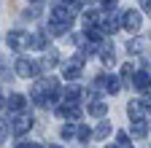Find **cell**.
Wrapping results in <instances>:
<instances>
[{"label": "cell", "instance_id": "6da1fadb", "mask_svg": "<svg viewBox=\"0 0 151 148\" xmlns=\"http://www.w3.org/2000/svg\"><path fill=\"white\" fill-rule=\"evenodd\" d=\"M122 24H124L129 32L140 30V24H143V22H140V14H138V11H124V14H122Z\"/></svg>", "mask_w": 151, "mask_h": 148}, {"label": "cell", "instance_id": "7a4b0ae2", "mask_svg": "<svg viewBox=\"0 0 151 148\" xmlns=\"http://www.w3.org/2000/svg\"><path fill=\"white\" fill-rule=\"evenodd\" d=\"M51 22H62V24H73V8L68 11L65 6L51 8Z\"/></svg>", "mask_w": 151, "mask_h": 148}, {"label": "cell", "instance_id": "3957f363", "mask_svg": "<svg viewBox=\"0 0 151 148\" xmlns=\"http://www.w3.org/2000/svg\"><path fill=\"white\" fill-rule=\"evenodd\" d=\"M8 46L19 51L22 46H30V38H27V35H22L19 30H14V32H8Z\"/></svg>", "mask_w": 151, "mask_h": 148}, {"label": "cell", "instance_id": "277c9868", "mask_svg": "<svg viewBox=\"0 0 151 148\" xmlns=\"http://www.w3.org/2000/svg\"><path fill=\"white\" fill-rule=\"evenodd\" d=\"M81 65H84V57H76L70 65H65V78L68 81H76V78H78V73H81Z\"/></svg>", "mask_w": 151, "mask_h": 148}, {"label": "cell", "instance_id": "5b68a950", "mask_svg": "<svg viewBox=\"0 0 151 148\" xmlns=\"http://www.w3.org/2000/svg\"><path fill=\"white\" fill-rule=\"evenodd\" d=\"M30 127H32V119H30V116H19V119L14 121V135H16V137H22Z\"/></svg>", "mask_w": 151, "mask_h": 148}, {"label": "cell", "instance_id": "8992f818", "mask_svg": "<svg viewBox=\"0 0 151 148\" xmlns=\"http://www.w3.org/2000/svg\"><path fill=\"white\" fill-rule=\"evenodd\" d=\"M132 84H135V89L138 92H146L148 86H151V76L146 70H140V73H135V78H132Z\"/></svg>", "mask_w": 151, "mask_h": 148}, {"label": "cell", "instance_id": "52a82bcc", "mask_svg": "<svg viewBox=\"0 0 151 148\" xmlns=\"http://www.w3.org/2000/svg\"><path fill=\"white\" fill-rule=\"evenodd\" d=\"M24 105H27V97H22V94H11V97L6 100V108L14 110V113H16V110H22Z\"/></svg>", "mask_w": 151, "mask_h": 148}, {"label": "cell", "instance_id": "ba28073f", "mask_svg": "<svg viewBox=\"0 0 151 148\" xmlns=\"http://www.w3.org/2000/svg\"><path fill=\"white\" fill-rule=\"evenodd\" d=\"M132 135H135V137H146V135H148V124H146V119L132 121Z\"/></svg>", "mask_w": 151, "mask_h": 148}, {"label": "cell", "instance_id": "9c48e42d", "mask_svg": "<svg viewBox=\"0 0 151 148\" xmlns=\"http://www.w3.org/2000/svg\"><path fill=\"white\" fill-rule=\"evenodd\" d=\"M127 110H129V119H132V121L143 119V116H140V113H143V102H129V105H127Z\"/></svg>", "mask_w": 151, "mask_h": 148}, {"label": "cell", "instance_id": "30bf717a", "mask_svg": "<svg viewBox=\"0 0 151 148\" xmlns=\"http://www.w3.org/2000/svg\"><path fill=\"white\" fill-rule=\"evenodd\" d=\"M103 32H105V30H100V27H86V38H89L92 43H100Z\"/></svg>", "mask_w": 151, "mask_h": 148}, {"label": "cell", "instance_id": "8fae6325", "mask_svg": "<svg viewBox=\"0 0 151 148\" xmlns=\"http://www.w3.org/2000/svg\"><path fill=\"white\" fill-rule=\"evenodd\" d=\"M105 110H108V108H105V102H92V105H89V113H92V116H97V119H103V116H105Z\"/></svg>", "mask_w": 151, "mask_h": 148}, {"label": "cell", "instance_id": "7c38bea8", "mask_svg": "<svg viewBox=\"0 0 151 148\" xmlns=\"http://www.w3.org/2000/svg\"><path fill=\"white\" fill-rule=\"evenodd\" d=\"M30 46H32V49H43V46H46V35H43V32L32 35V38H30Z\"/></svg>", "mask_w": 151, "mask_h": 148}, {"label": "cell", "instance_id": "4fadbf2b", "mask_svg": "<svg viewBox=\"0 0 151 148\" xmlns=\"http://www.w3.org/2000/svg\"><path fill=\"white\" fill-rule=\"evenodd\" d=\"M65 102H78V89H76V86L65 89Z\"/></svg>", "mask_w": 151, "mask_h": 148}, {"label": "cell", "instance_id": "5bb4252c", "mask_svg": "<svg viewBox=\"0 0 151 148\" xmlns=\"http://www.w3.org/2000/svg\"><path fill=\"white\" fill-rule=\"evenodd\" d=\"M108 132H111V124H108V121H103V124H100L97 129H94V137H97V140H103V137H105Z\"/></svg>", "mask_w": 151, "mask_h": 148}, {"label": "cell", "instance_id": "9a60e30c", "mask_svg": "<svg viewBox=\"0 0 151 148\" xmlns=\"http://www.w3.org/2000/svg\"><path fill=\"white\" fill-rule=\"evenodd\" d=\"M41 65H43V67H54V65H57V51H46V57H43Z\"/></svg>", "mask_w": 151, "mask_h": 148}, {"label": "cell", "instance_id": "2e32d148", "mask_svg": "<svg viewBox=\"0 0 151 148\" xmlns=\"http://www.w3.org/2000/svg\"><path fill=\"white\" fill-rule=\"evenodd\" d=\"M105 89L111 92V94H116V92L122 89V84H119V78H108V81H105Z\"/></svg>", "mask_w": 151, "mask_h": 148}, {"label": "cell", "instance_id": "e0dca14e", "mask_svg": "<svg viewBox=\"0 0 151 148\" xmlns=\"http://www.w3.org/2000/svg\"><path fill=\"white\" fill-rule=\"evenodd\" d=\"M116 27H119V19H113V16H108V19L103 22V30H105V32H113Z\"/></svg>", "mask_w": 151, "mask_h": 148}, {"label": "cell", "instance_id": "ac0fdd59", "mask_svg": "<svg viewBox=\"0 0 151 148\" xmlns=\"http://www.w3.org/2000/svg\"><path fill=\"white\" fill-rule=\"evenodd\" d=\"M89 137H92V129H89V127H78V140H81V143H86Z\"/></svg>", "mask_w": 151, "mask_h": 148}, {"label": "cell", "instance_id": "d6986e66", "mask_svg": "<svg viewBox=\"0 0 151 148\" xmlns=\"http://www.w3.org/2000/svg\"><path fill=\"white\" fill-rule=\"evenodd\" d=\"M103 62H105V65H111V62H116V54H113L111 49H103Z\"/></svg>", "mask_w": 151, "mask_h": 148}, {"label": "cell", "instance_id": "ffe728a7", "mask_svg": "<svg viewBox=\"0 0 151 148\" xmlns=\"http://www.w3.org/2000/svg\"><path fill=\"white\" fill-rule=\"evenodd\" d=\"M73 135H76V127L73 124H65L62 127V137H73Z\"/></svg>", "mask_w": 151, "mask_h": 148}, {"label": "cell", "instance_id": "44dd1931", "mask_svg": "<svg viewBox=\"0 0 151 148\" xmlns=\"http://www.w3.org/2000/svg\"><path fill=\"white\" fill-rule=\"evenodd\" d=\"M143 49H146L143 41H129V51H143Z\"/></svg>", "mask_w": 151, "mask_h": 148}, {"label": "cell", "instance_id": "7402d4cb", "mask_svg": "<svg viewBox=\"0 0 151 148\" xmlns=\"http://www.w3.org/2000/svg\"><path fill=\"white\" fill-rule=\"evenodd\" d=\"M84 19H86V22H97L100 16H97V11H92V8H89V11L84 14Z\"/></svg>", "mask_w": 151, "mask_h": 148}, {"label": "cell", "instance_id": "603a6c76", "mask_svg": "<svg viewBox=\"0 0 151 148\" xmlns=\"http://www.w3.org/2000/svg\"><path fill=\"white\" fill-rule=\"evenodd\" d=\"M116 3H119V0H103V8H105V11H113V8H116Z\"/></svg>", "mask_w": 151, "mask_h": 148}, {"label": "cell", "instance_id": "cb8c5ba5", "mask_svg": "<svg viewBox=\"0 0 151 148\" xmlns=\"http://www.w3.org/2000/svg\"><path fill=\"white\" fill-rule=\"evenodd\" d=\"M132 70H135L132 65H124V67H122V76H124V78H129V76H132Z\"/></svg>", "mask_w": 151, "mask_h": 148}, {"label": "cell", "instance_id": "d4e9b609", "mask_svg": "<svg viewBox=\"0 0 151 148\" xmlns=\"http://www.w3.org/2000/svg\"><path fill=\"white\" fill-rule=\"evenodd\" d=\"M143 108H146V110H151V94H146V97H143Z\"/></svg>", "mask_w": 151, "mask_h": 148}, {"label": "cell", "instance_id": "484cf974", "mask_svg": "<svg viewBox=\"0 0 151 148\" xmlns=\"http://www.w3.org/2000/svg\"><path fill=\"white\" fill-rule=\"evenodd\" d=\"M143 11H146V14L151 16V0H143Z\"/></svg>", "mask_w": 151, "mask_h": 148}, {"label": "cell", "instance_id": "4316f807", "mask_svg": "<svg viewBox=\"0 0 151 148\" xmlns=\"http://www.w3.org/2000/svg\"><path fill=\"white\" fill-rule=\"evenodd\" d=\"M16 148H41V145H35V143H27V145H24V143H22V145H16Z\"/></svg>", "mask_w": 151, "mask_h": 148}, {"label": "cell", "instance_id": "83f0119b", "mask_svg": "<svg viewBox=\"0 0 151 148\" xmlns=\"http://www.w3.org/2000/svg\"><path fill=\"white\" fill-rule=\"evenodd\" d=\"M49 148H60V145H49Z\"/></svg>", "mask_w": 151, "mask_h": 148}, {"label": "cell", "instance_id": "f1b7e54d", "mask_svg": "<svg viewBox=\"0 0 151 148\" xmlns=\"http://www.w3.org/2000/svg\"><path fill=\"white\" fill-rule=\"evenodd\" d=\"M65 3H73V0H65Z\"/></svg>", "mask_w": 151, "mask_h": 148}, {"label": "cell", "instance_id": "f546056e", "mask_svg": "<svg viewBox=\"0 0 151 148\" xmlns=\"http://www.w3.org/2000/svg\"><path fill=\"white\" fill-rule=\"evenodd\" d=\"M108 148H113V145H108Z\"/></svg>", "mask_w": 151, "mask_h": 148}]
</instances>
